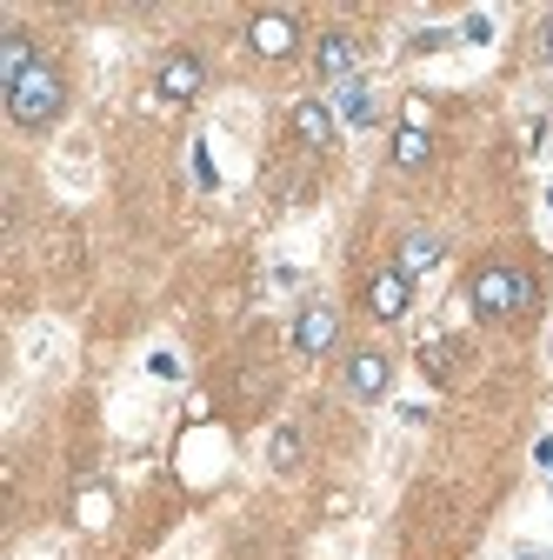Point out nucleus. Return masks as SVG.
<instances>
[{
    "instance_id": "1",
    "label": "nucleus",
    "mask_w": 553,
    "mask_h": 560,
    "mask_svg": "<svg viewBox=\"0 0 553 560\" xmlns=\"http://www.w3.org/2000/svg\"><path fill=\"white\" fill-rule=\"evenodd\" d=\"M467 307H473L480 320H507V314L533 307V280H527L520 267H473V280H467Z\"/></svg>"
},
{
    "instance_id": "2",
    "label": "nucleus",
    "mask_w": 553,
    "mask_h": 560,
    "mask_svg": "<svg viewBox=\"0 0 553 560\" xmlns=\"http://www.w3.org/2000/svg\"><path fill=\"white\" fill-rule=\"evenodd\" d=\"M8 114H14V127H54L67 114V74L54 60H40L21 88H8Z\"/></svg>"
},
{
    "instance_id": "3",
    "label": "nucleus",
    "mask_w": 553,
    "mask_h": 560,
    "mask_svg": "<svg viewBox=\"0 0 553 560\" xmlns=\"http://www.w3.org/2000/svg\"><path fill=\"white\" fill-rule=\"evenodd\" d=\"M393 387V361H387V347H361V354L348 361V394L354 400H380Z\"/></svg>"
},
{
    "instance_id": "4",
    "label": "nucleus",
    "mask_w": 553,
    "mask_h": 560,
    "mask_svg": "<svg viewBox=\"0 0 553 560\" xmlns=\"http://www.w3.org/2000/svg\"><path fill=\"white\" fill-rule=\"evenodd\" d=\"M314 60H320V81L348 88V81H354V67H361V40H354L348 27H327V34H320V54H314Z\"/></svg>"
},
{
    "instance_id": "5",
    "label": "nucleus",
    "mask_w": 553,
    "mask_h": 560,
    "mask_svg": "<svg viewBox=\"0 0 553 560\" xmlns=\"http://www.w3.org/2000/svg\"><path fill=\"white\" fill-rule=\"evenodd\" d=\"M247 40H254V47H260L267 60H287V54L301 47V21H294V14H254Z\"/></svg>"
},
{
    "instance_id": "6",
    "label": "nucleus",
    "mask_w": 553,
    "mask_h": 560,
    "mask_svg": "<svg viewBox=\"0 0 553 560\" xmlns=\"http://www.w3.org/2000/svg\"><path fill=\"white\" fill-rule=\"evenodd\" d=\"M333 340H340V314L333 307H307L294 320V347H301V354H327Z\"/></svg>"
},
{
    "instance_id": "7",
    "label": "nucleus",
    "mask_w": 553,
    "mask_h": 560,
    "mask_svg": "<svg viewBox=\"0 0 553 560\" xmlns=\"http://www.w3.org/2000/svg\"><path fill=\"white\" fill-rule=\"evenodd\" d=\"M34 40H27V27H8V34H0V81H8V88H21L27 74H34Z\"/></svg>"
},
{
    "instance_id": "8",
    "label": "nucleus",
    "mask_w": 553,
    "mask_h": 560,
    "mask_svg": "<svg viewBox=\"0 0 553 560\" xmlns=\"http://www.w3.org/2000/svg\"><path fill=\"white\" fill-rule=\"evenodd\" d=\"M367 307L380 314V320H400L407 307H413V294H407V273L393 267V273H374L367 280Z\"/></svg>"
},
{
    "instance_id": "9",
    "label": "nucleus",
    "mask_w": 553,
    "mask_h": 560,
    "mask_svg": "<svg viewBox=\"0 0 553 560\" xmlns=\"http://www.w3.org/2000/svg\"><path fill=\"white\" fill-rule=\"evenodd\" d=\"M200 81H207V67H200L193 54L161 60V94H167V101H193V94H200Z\"/></svg>"
},
{
    "instance_id": "10",
    "label": "nucleus",
    "mask_w": 553,
    "mask_h": 560,
    "mask_svg": "<svg viewBox=\"0 0 553 560\" xmlns=\"http://www.w3.org/2000/svg\"><path fill=\"white\" fill-rule=\"evenodd\" d=\"M440 254H447V241L427 234V228L400 234V273H407V280H413V273H427V267H440Z\"/></svg>"
},
{
    "instance_id": "11",
    "label": "nucleus",
    "mask_w": 553,
    "mask_h": 560,
    "mask_svg": "<svg viewBox=\"0 0 553 560\" xmlns=\"http://www.w3.org/2000/svg\"><path fill=\"white\" fill-rule=\"evenodd\" d=\"M294 133L307 140V148H327V140H333V114H327L320 101H301V107H294Z\"/></svg>"
},
{
    "instance_id": "12",
    "label": "nucleus",
    "mask_w": 553,
    "mask_h": 560,
    "mask_svg": "<svg viewBox=\"0 0 553 560\" xmlns=\"http://www.w3.org/2000/svg\"><path fill=\"white\" fill-rule=\"evenodd\" d=\"M427 154H434L427 127H413V120H407V127L393 133V161H400V167H427Z\"/></svg>"
},
{
    "instance_id": "13",
    "label": "nucleus",
    "mask_w": 553,
    "mask_h": 560,
    "mask_svg": "<svg viewBox=\"0 0 553 560\" xmlns=\"http://www.w3.org/2000/svg\"><path fill=\"white\" fill-rule=\"evenodd\" d=\"M340 107H348L354 120H374V101L361 94V81H348V88H340Z\"/></svg>"
},
{
    "instance_id": "14",
    "label": "nucleus",
    "mask_w": 553,
    "mask_h": 560,
    "mask_svg": "<svg viewBox=\"0 0 553 560\" xmlns=\"http://www.w3.org/2000/svg\"><path fill=\"white\" fill-rule=\"evenodd\" d=\"M421 368H427L434 381H447V340H434V347H421Z\"/></svg>"
},
{
    "instance_id": "15",
    "label": "nucleus",
    "mask_w": 553,
    "mask_h": 560,
    "mask_svg": "<svg viewBox=\"0 0 553 560\" xmlns=\"http://www.w3.org/2000/svg\"><path fill=\"white\" fill-rule=\"evenodd\" d=\"M294 447H301V441H294V434H281V441H273V460H281V467H294V460H301Z\"/></svg>"
},
{
    "instance_id": "16",
    "label": "nucleus",
    "mask_w": 553,
    "mask_h": 560,
    "mask_svg": "<svg viewBox=\"0 0 553 560\" xmlns=\"http://www.w3.org/2000/svg\"><path fill=\"white\" fill-rule=\"evenodd\" d=\"M527 560H553V553H527Z\"/></svg>"
}]
</instances>
